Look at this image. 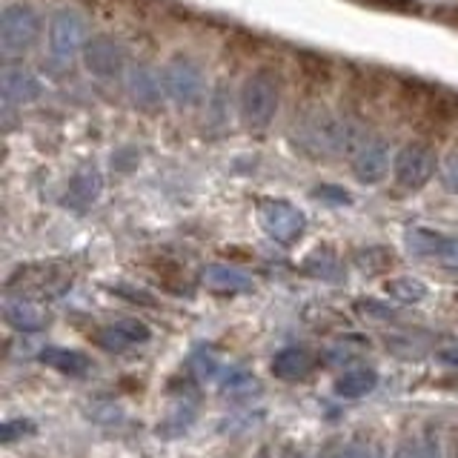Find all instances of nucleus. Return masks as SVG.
I'll return each instance as SVG.
<instances>
[{
  "label": "nucleus",
  "instance_id": "4",
  "mask_svg": "<svg viewBox=\"0 0 458 458\" xmlns=\"http://www.w3.org/2000/svg\"><path fill=\"white\" fill-rule=\"evenodd\" d=\"M86 21L75 9H57L49 18V55L55 64L69 66L86 49Z\"/></svg>",
  "mask_w": 458,
  "mask_h": 458
},
{
  "label": "nucleus",
  "instance_id": "15",
  "mask_svg": "<svg viewBox=\"0 0 458 458\" xmlns=\"http://www.w3.org/2000/svg\"><path fill=\"white\" fill-rule=\"evenodd\" d=\"M100 190H104V178H100V172L95 166H83V169L75 172V175H72L64 200L69 207L83 209V207L95 204V200L100 198Z\"/></svg>",
  "mask_w": 458,
  "mask_h": 458
},
{
  "label": "nucleus",
  "instance_id": "17",
  "mask_svg": "<svg viewBox=\"0 0 458 458\" xmlns=\"http://www.w3.org/2000/svg\"><path fill=\"white\" fill-rule=\"evenodd\" d=\"M40 361L57 372H66V376H83V372H89L92 367L89 355H83L81 350H69V347H47L40 352Z\"/></svg>",
  "mask_w": 458,
  "mask_h": 458
},
{
  "label": "nucleus",
  "instance_id": "23",
  "mask_svg": "<svg viewBox=\"0 0 458 458\" xmlns=\"http://www.w3.org/2000/svg\"><path fill=\"white\" fill-rule=\"evenodd\" d=\"M315 198L329 200V204H350V195L338 190V186H318V190H315Z\"/></svg>",
  "mask_w": 458,
  "mask_h": 458
},
{
  "label": "nucleus",
  "instance_id": "8",
  "mask_svg": "<svg viewBox=\"0 0 458 458\" xmlns=\"http://www.w3.org/2000/svg\"><path fill=\"white\" fill-rule=\"evenodd\" d=\"M83 64L89 69V75L100 81H114L126 69V52L112 35H95L83 49Z\"/></svg>",
  "mask_w": 458,
  "mask_h": 458
},
{
  "label": "nucleus",
  "instance_id": "5",
  "mask_svg": "<svg viewBox=\"0 0 458 458\" xmlns=\"http://www.w3.org/2000/svg\"><path fill=\"white\" fill-rule=\"evenodd\" d=\"M164 83L166 98L175 100L178 106H198L207 98V78L190 57H172L164 66Z\"/></svg>",
  "mask_w": 458,
  "mask_h": 458
},
{
  "label": "nucleus",
  "instance_id": "26",
  "mask_svg": "<svg viewBox=\"0 0 458 458\" xmlns=\"http://www.w3.org/2000/svg\"><path fill=\"white\" fill-rule=\"evenodd\" d=\"M255 458H272V455H269V453H267V450H261V453H258V455H255Z\"/></svg>",
  "mask_w": 458,
  "mask_h": 458
},
{
  "label": "nucleus",
  "instance_id": "1",
  "mask_svg": "<svg viewBox=\"0 0 458 458\" xmlns=\"http://www.w3.org/2000/svg\"><path fill=\"white\" fill-rule=\"evenodd\" d=\"M295 140L310 155H355L367 138L361 126L344 114L315 112L301 121Z\"/></svg>",
  "mask_w": 458,
  "mask_h": 458
},
{
  "label": "nucleus",
  "instance_id": "7",
  "mask_svg": "<svg viewBox=\"0 0 458 458\" xmlns=\"http://www.w3.org/2000/svg\"><path fill=\"white\" fill-rule=\"evenodd\" d=\"M438 157L436 149H429L427 143H407L404 149L395 155L393 161V178L404 190H421V186L436 175Z\"/></svg>",
  "mask_w": 458,
  "mask_h": 458
},
{
  "label": "nucleus",
  "instance_id": "3",
  "mask_svg": "<svg viewBox=\"0 0 458 458\" xmlns=\"http://www.w3.org/2000/svg\"><path fill=\"white\" fill-rule=\"evenodd\" d=\"M40 14L35 12V6L23 4H9L4 12H0V52L4 57H21L29 49L35 47L40 38Z\"/></svg>",
  "mask_w": 458,
  "mask_h": 458
},
{
  "label": "nucleus",
  "instance_id": "9",
  "mask_svg": "<svg viewBox=\"0 0 458 458\" xmlns=\"http://www.w3.org/2000/svg\"><path fill=\"white\" fill-rule=\"evenodd\" d=\"M407 250L419 258H436L444 264H458V235H444L436 229H410Z\"/></svg>",
  "mask_w": 458,
  "mask_h": 458
},
{
  "label": "nucleus",
  "instance_id": "12",
  "mask_svg": "<svg viewBox=\"0 0 458 458\" xmlns=\"http://www.w3.org/2000/svg\"><path fill=\"white\" fill-rule=\"evenodd\" d=\"M390 172V152L384 140H364L361 149L352 155V175L361 183H378Z\"/></svg>",
  "mask_w": 458,
  "mask_h": 458
},
{
  "label": "nucleus",
  "instance_id": "25",
  "mask_svg": "<svg viewBox=\"0 0 458 458\" xmlns=\"http://www.w3.org/2000/svg\"><path fill=\"white\" fill-rule=\"evenodd\" d=\"M441 358H444V361H447L450 367H458V347L444 350V352H441Z\"/></svg>",
  "mask_w": 458,
  "mask_h": 458
},
{
  "label": "nucleus",
  "instance_id": "21",
  "mask_svg": "<svg viewBox=\"0 0 458 458\" xmlns=\"http://www.w3.org/2000/svg\"><path fill=\"white\" fill-rule=\"evenodd\" d=\"M395 458H441L438 438L433 436H421V438H407L398 447Z\"/></svg>",
  "mask_w": 458,
  "mask_h": 458
},
{
  "label": "nucleus",
  "instance_id": "22",
  "mask_svg": "<svg viewBox=\"0 0 458 458\" xmlns=\"http://www.w3.org/2000/svg\"><path fill=\"white\" fill-rule=\"evenodd\" d=\"M441 183H444V190H447V192L458 195V149H453L441 161Z\"/></svg>",
  "mask_w": 458,
  "mask_h": 458
},
{
  "label": "nucleus",
  "instance_id": "18",
  "mask_svg": "<svg viewBox=\"0 0 458 458\" xmlns=\"http://www.w3.org/2000/svg\"><path fill=\"white\" fill-rule=\"evenodd\" d=\"M315 358L310 350L304 347H286L281 350L276 358H272V372H276L278 378H301L307 376V372L312 369Z\"/></svg>",
  "mask_w": 458,
  "mask_h": 458
},
{
  "label": "nucleus",
  "instance_id": "2",
  "mask_svg": "<svg viewBox=\"0 0 458 458\" xmlns=\"http://www.w3.org/2000/svg\"><path fill=\"white\" fill-rule=\"evenodd\" d=\"M281 106V86L269 72H255L241 86L238 95V112L247 126L261 129L267 126Z\"/></svg>",
  "mask_w": 458,
  "mask_h": 458
},
{
  "label": "nucleus",
  "instance_id": "24",
  "mask_svg": "<svg viewBox=\"0 0 458 458\" xmlns=\"http://www.w3.org/2000/svg\"><path fill=\"white\" fill-rule=\"evenodd\" d=\"M344 450H347L344 444H329V447L318 458H344Z\"/></svg>",
  "mask_w": 458,
  "mask_h": 458
},
{
  "label": "nucleus",
  "instance_id": "6",
  "mask_svg": "<svg viewBox=\"0 0 458 458\" xmlns=\"http://www.w3.org/2000/svg\"><path fill=\"white\" fill-rule=\"evenodd\" d=\"M258 224L278 243H295L307 229V215L290 200H261L258 204Z\"/></svg>",
  "mask_w": 458,
  "mask_h": 458
},
{
  "label": "nucleus",
  "instance_id": "19",
  "mask_svg": "<svg viewBox=\"0 0 458 458\" xmlns=\"http://www.w3.org/2000/svg\"><path fill=\"white\" fill-rule=\"evenodd\" d=\"M376 384H378V372H376V369L358 367V369L344 372V376L335 381L333 393H335L338 398H361V395H367V393L376 390Z\"/></svg>",
  "mask_w": 458,
  "mask_h": 458
},
{
  "label": "nucleus",
  "instance_id": "14",
  "mask_svg": "<svg viewBox=\"0 0 458 458\" xmlns=\"http://www.w3.org/2000/svg\"><path fill=\"white\" fill-rule=\"evenodd\" d=\"M4 318L9 327L14 329H21V333H38V329L47 327L49 321V315L43 312L35 301H29V298H9L6 301V307H4Z\"/></svg>",
  "mask_w": 458,
  "mask_h": 458
},
{
  "label": "nucleus",
  "instance_id": "16",
  "mask_svg": "<svg viewBox=\"0 0 458 458\" xmlns=\"http://www.w3.org/2000/svg\"><path fill=\"white\" fill-rule=\"evenodd\" d=\"M204 284L209 290L218 293H247L252 290V278L247 272H241L235 267H224V264H212L204 269Z\"/></svg>",
  "mask_w": 458,
  "mask_h": 458
},
{
  "label": "nucleus",
  "instance_id": "11",
  "mask_svg": "<svg viewBox=\"0 0 458 458\" xmlns=\"http://www.w3.org/2000/svg\"><path fill=\"white\" fill-rule=\"evenodd\" d=\"M0 89H4V104L6 106H26L35 104L43 92V83L38 75L26 66H6L0 75Z\"/></svg>",
  "mask_w": 458,
  "mask_h": 458
},
{
  "label": "nucleus",
  "instance_id": "10",
  "mask_svg": "<svg viewBox=\"0 0 458 458\" xmlns=\"http://www.w3.org/2000/svg\"><path fill=\"white\" fill-rule=\"evenodd\" d=\"M126 89L132 95L138 106H157L166 98V83H164V72H157L149 64H138L126 72Z\"/></svg>",
  "mask_w": 458,
  "mask_h": 458
},
{
  "label": "nucleus",
  "instance_id": "20",
  "mask_svg": "<svg viewBox=\"0 0 458 458\" xmlns=\"http://www.w3.org/2000/svg\"><path fill=\"white\" fill-rule=\"evenodd\" d=\"M386 293H390L401 304H415L427 295V286L419 278H393L386 281Z\"/></svg>",
  "mask_w": 458,
  "mask_h": 458
},
{
  "label": "nucleus",
  "instance_id": "27",
  "mask_svg": "<svg viewBox=\"0 0 458 458\" xmlns=\"http://www.w3.org/2000/svg\"><path fill=\"white\" fill-rule=\"evenodd\" d=\"M286 458H301V453H290V455H286Z\"/></svg>",
  "mask_w": 458,
  "mask_h": 458
},
{
  "label": "nucleus",
  "instance_id": "13",
  "mask_svg": "<svg viewBox=\"0 0 458 458\" xmlns=\"http://www.w3.org/2000/svg\"><path fill=\"white\" fill-rule=\"evenodd\" d=\"M95 341L104 350L121 352V350H129V347H138V344H147L149 341V327L143 321H138V318H121V321H114V324L100 329V333L95 335Z\"/></svg>",
  "mask_w": 458,
  "mask_h": 458
}]
</instances>
